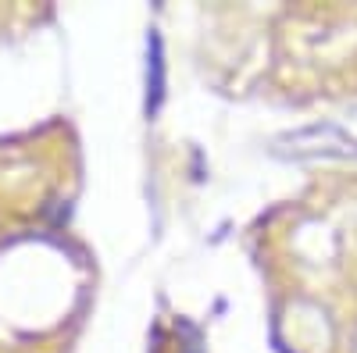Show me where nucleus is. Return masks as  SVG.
Listing matches in <instances>:
<instances>
[{
  "instance_id": "1",
  "label": "nucleus",
  "mask_w": 357,
  "mask_h": 353,
  "mask_svg": "<svg viewBox=\"0 0 357 353\" xmlns=\"http://www.w3.org/2000/svg\"><path fill=\"white\" fill-rule=\"evenodd\" d=\"M151 43H154V57H151V93H154V104H151V107H158V100H161V82H165V79H161V40L154 36Z\"/></svg>"
}]
</instances>
